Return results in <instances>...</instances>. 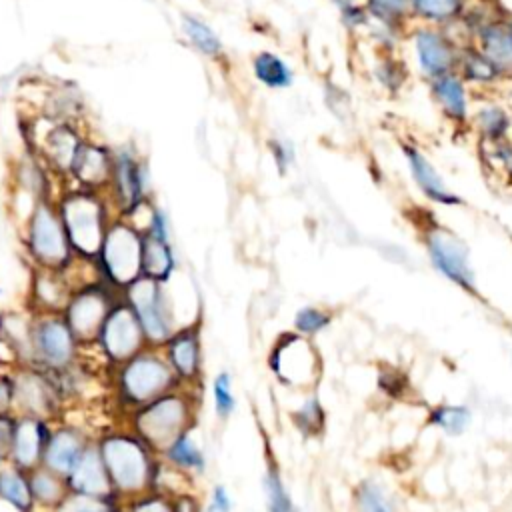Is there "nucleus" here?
<instances>
[{
    "label": "nucleus",
    "mask_w": 512,
    "mask_h": 512,
    "mask_svg": "<svg viewBox=\"0 0 512 512\" xmlns=\"http://www.w3.org/2000/svg\"><path fill=\"white\" fill-rule=\"evenodd\" d=\"M94 442L120 502L154 490L160 456L154 454L130 428L120 424L98 432L94 434Z\"/></svg>",
    "instance_id": "1"
},
{
    "label": "nucleus",
    "mask_w": 512,
    "mask_h": 512,
    "mask_svg": "<svg viewBox=\"0 0 512 512\" xmlns=\"http://www.w3.org/2000/svg\"><path fill=\"white\" fill-rule=\"evenodd\" d=\"M198 406L200 390L180 386L128 412L122 424L160 456L178 436L196 428Z\"/></svg>",
    "instance_id": "2"
},
{
    "label": "nucleus",
    "mask_w": 512,
    "mask_h": 512,
    "mask_svg": "<svg viewBox=\"0 0 512 512\" xmlns=\"http://www.w3.org/2000/svg\"><path fill=\"white\" fill-rule=\"evenodd\" d=\"M108 384L112 402L124 414L182 386L168 366L162 350L150 346L128 362L108 370Z\"/></svg>",
    "instance_id": "3"
},
{
    "label": "nucleus",
    "mask_w": 512,
    "mask_h": 512,
    "mask_svg": "<svg viewBox=\"0 0 512 512\" xmlns=\"http://www.w3.org/2000/svg\"><path fill=\"white\" fill-rule=\"evenodd\" d=\"M54 200L74 256L94 262L104 234L116 218L106 194L62 186L60 196Z\"/></svg>",
    "instance_id": "4"
},
{
    "label": "nucleus",
    "mask_w": 512,
    "mask_h": 512,
    "mask_svg": "<svg viewBox=\"0 0 512 512\" xmlns=\"http://www.w3.org/2000/svg\"><path fill=\"white\" fill-rule=\"evenodd\" d=\"M418 238L430 266L466 294L478 296V280L470 260L468 244L446 224L424 212L418 218Z\"/></svg>",
    "instance_id": "5"
},
{
    "label": "nucleus",
    "mask_w": 512,
    "mask_h": 512,
    "mask_svg": "<svg viewBox=\"0 0 512 512\" xmlns=\"http://www.w3.org/2000/svg\"><path fill=\"white\" fill-rule=\"evenodd\" d=\"M24 246L34 268L66 272L78 258L74 256L56 200H38L32 204L24 222Z\"/></svg>",
    "instance_id": "6"
},
{
    "label": "nucleus",
    "mask_w": 512,
    "mask_h": 512,
    "mask_svg": "<svg viewBox=\"0 0 512 512\" xmlns=\"http://www.w3.org/2000/svg\"><path fill=\"white\" fill-rule=\"evenodd\" d=\"M140 252L142 230L134 220L116 216L104 234L98 256L94 258V268L108 286L122 294L142 276Z\"/></svg>",
    "instance_id": "7"
},
{
    "label": "nucleus",
    "mask_w": 512,
    "mask_h": 512,
    "mask_svg": "<svg viewBox=\"0 0 512 512\" xmlns=\"http://www.w3.org/2000/svg\"><path fill=\"white\" fill-rule=\"evenodd\" d=\"M166 286L168 284H160L140 276L122 292V298L136 314L146 344L150 348H162L164 342L178 328L176 310Z\"/></svg>",
    "instance_id": "8"
},
{
    "label": "nucleus",
    "mask_w": 512,
    "mask_h": 512,
    "mask_svg": "<svg viewBox=\"0 0 512 512\" xmlns=\"http://www.w3.org/2000/svg\"><path fill=\"white\" fill-rule=\"evenodd\" d=\"M118 298L120 292L108 286L100 276L74 286L62 316L80 342L82 350L94 346L96 336Z\"/></svg>",
    "instance_id": "9"
},
{
    "label": "nucleus",
    "mask_w": 512,
    "mask_h": 512,
    "mask_svg": "<svg viewBox=\"0 0 512 512\" xmlns=\"http://www.w3.org/2000/svg\"><path fill=\"white\" fill-rule=\"evenodd\" d=\"M80 358L82 346L62 314H32V366L60 374Z\"/></svg>",
    "instance_id": "10"
},
{
    "label": "nucleus",
    "mask_w": 512,
    "mask_h": 512,
    "mask_svg": "<svg viewBox=\"0 0 512 512\" xmlns=\"http://www.w3.org/2000/svg\"><path fill=\"white\" fill-rule=\"evenodd\" d=\"M106 198L116 216L130 218L150 200V172L146 160L130 146L112 150V174Z\"/></svg>",
    "instance_id": "11"
},
{
    "label": "nucleus",
    "mask_w": 512,
    "mask_h": 512,
    "mask_svg": "<svg viewBox=\"0 0 512 512\" xmlns=\"http://www.w3.org/2000/svg\"><path fill=\"white\" fill-rule=\"evenodd\" d=\"M14 380V414L34 416L50 424L62 420L64 398L50 372L32 364L10 368Z\"/></svg>",
    "instance_id": "12"
},
{
    "label": "nucleus",
    "mask_w": 512,
    "mask_h": 512,
    "mask_svg": "<svg viewBox=\"0 0 512 512\" xmlns=\"http://www.w3.org/2000/svg\"><path fill=\"white\" fill-rule=\"evenodd\" d=\"M146 346L148 344L140 328V322L120 294V298L114 302L112 310L108 312L92 348H96L106 368L112 370L128 362L130 358H134Z\"/></svg>",
    "instance_id": "13"
},
{
    "label": "nucleus",
    "mask_w": 512,
    "mask_h": 512,
    "mask_svg": "<svg viewBox=\"0 0 512 512\" xmlns=\"http://www.w3.org/2000/svg\"><path fill=\"white\" fill-rule=\"evenodd\" d=\"M404 42H408L416 72L424 82L456 72L462 46L446 28L412 24L406 30Z\"/></svg>",
    "instance_id": "14"
},
{
    "label": "nucleus",
    "mask_w": 512,
    "mask_h": 512,
    "mask_svg": "<svg viewBox=\"0 0 512 512\" xmlns=\"http://www.w3.org/2000/svg\"><path fill=\"white\" fill-rule=\"evenodd\" d=\"M318 350L296 332H284L276 338L268 354V368L282 386H310L320 370Z\"/></svg>",
    "instance_id": "15"
},
{
    "label": "nucleus",
    "mask_w": 512,
    "mask_h": 512,
    "mask_svg": "<svg viewBox=\"0 0 512 512\" xmlns=\"http://www.w3.org/2000/svg\"><path fill=\"white\" fill-rule=\"evenodd\" d=\"M178 382L186 388H202V320L178 326L160 348Z\"/></svg>",
    "instance_id": "16"
},
{
    "label": "nucleus",
    "mask_w": 512,
    "mask_h": 512,
    "mask_svg": "<svg viewBox=\"0 0 512 512\" xmlns=\"http://www.w3.org/2000/svg\"><path fill=\"white\" fill-rule=\"evenodd\" d=\"M400 152L408 166V172L416 190L422 194L426 202L436 206H446V208L464 204L462 196L448 186L444 176L438 172L436 164L428 158V154L418 144L404 140L400 144Z\"/></svg>",
    "instance_id": "17"
},
{
    "label": "nucleus",
    "mask_w": 512,
    "mask_h": 512,
    "mask_svg": "<svg viewBox=\"0 0 512 512\" xmlns=\"http://www.w3.org/2000/svg\"><path fill=\"white\" fill-rule=\"evenodd\" d=\"M92 440H94V434L86 432L78 424L64 422V420L54 422L50 426L48 440L44 446L42 466L66 478Z\"/></svg>",
    "instance_id": "18"
},
{
    "label": "nucleus",
    "mask_w": 512,
    "mask_h": 512,
    "mask_svg": "<svg viewBox=\"0 0 512 512\" xmlns=\"http://www.w3.org/2000/svg\"><path fill=\"white\" fill-rule=\"evenodd\" d=\"M112 174V150L94 138H84L70 166L66 184L106 194Z\"/></svg>",
    "instance_id": "19"
},
{
    "label": "nucleus",
    "mask_w": 512,
    "mask_h": 512,
    "mask_svg": "<svg viewBox=\"0 0 512 512\" xmlns=\"http://www.w3.org/2000/svg\"><path fill=\"white\" fill-rule=\"evenodd\" d=\"M426 84L430 100L444 118V122L458 132L468 130L474 106V94L468 88V84L456 72L440 76Z\"/></svg>",
    "instance_id": "20"
},
{
    "label": "nucleus",
    "mask_w": 512,
    "mask_h": 512,
    "mask_svg": "<svg viewBox=\"0 0 512 512\" xmlns=\"http://www.w3.org/2000/svg\"><path fill=\"white\" fill-rule=\"evenodd\" d=\"M50 422L34 418V416H20L16 414L12 446L8 454V464L30 472L42 466L44 446L50 432Z\"/></svg>",
    "instance_id": "21"
},
{
    "label": "nucleus",
    "mask_w": 512,
    "mask_h": 512,
    "mask_svg": "<svg viewBox=\"0 0 512 512\" xmlns=\"http://www.w3.org/2000/svg\"><path fill=\"white\" fill-rule=\"evenodd\" d=\"M66 484H68V490L76 494L116 498L108 470L102 462L100 450L94 440L88 444V448L82 452V456L66 476Z\"/></svg>",
    "instance_id": "22"
},
{
    "label": "nucleus",
    "mask_w": 512,
    "mask_h": 512,
    "mask_svg": "<svg viewBox=\"0 0 512 512\" xmlns=\"http://www.w3.org/2000/svg\"><path fill=\"white\" fill-rule=\"evenodd\" d=\"M468 130L476 136L478 146H494L512 138V112L506 104L482 98L474 102Z\"/></svg>",
    "instance_id": "23"
},
{
    "label": "nucleus",
    "mask_w": 512,
    "mask_h": 512,
    "mask_svg": "<svg viewBox=\"0 0 512 512\" xmlns=\"http://www.w3.org/2000/svg\"><path fill=\"white\" fill-rule=\"evenodd\" d=\"M74 284L66 272H52L34 268V278L30 280V314H62Z\"/></svg>",
    "instance_id": "24"
},
{
    "label": "nucleus",
    "mask_w": 512,
    "mask_h": 512,
    "mask_svg": "<svg viewBox=\"0 0 512 512\" xmlns=\"http://www.w3.org/2000/svg\"><path fill=\"white\" fill-rule=\"evenodd\" d=\"M456 74L468 84L472 94L476 90H482V92L496 90L508 82L504 72L472 42L460 48Z\"/></svg>",
    "instance_id": "25"
},
{
    "label": "nucleus",
    "mask_w": 512,
    "mask_h": 512,
    "mask_svg": "<svg viewBox=\"0 0 512 512\" xmlns=\"http://www.w3.org/2000/svg\"><path fill=\"white\" fill-rule=\"evenodd\" d=\"M506 16L508 10L486 20L474 32L472 44H476L504 72V76L512 80V34Z\"/></svg>",
    "instance_id": "26"
},
{
    "label": "nucleus",
    "mask_w": 512,
    "mask_h": 512,
    "mask_svg": "<svg viewBox=\"0 0 512 512\" xmlns=\"http://www.w3.org/2000/svg\"><path fill=\"white\" fill-rule=\"evenodd\" d=\"M178 270V256L172 240H160L142 232L140 272L142 278L168 284Z\"/></svg>",
    "instance_id": "27"
},
{
    "label": "nucleus",
    "mask_w": 512,
    "mask_h": 512,
    "mask_svg": "<svg viewBox=\"0 0 512 512\" xmlns=\"http://www.w3.org/2000/svg\"><path fill=\"white\" fill-rule=\"evenodd\" d=\"M160 460L186 474L188 478H194V476H200L204 474L206 470V454L204 450L200 448V444L196 442L194 434L192 432H186L182 436H178L162 454H160Z\"/></svg>",
    "instance_id": "28"
},
{
    "label": "nucleus",
    "mask_w": 512,
    "mask_h": 512,
    "mask_svg": "<svg viewBox=\"0 0 512 512\" xmlns=\"http://www.w3.org/2000/svg\"><path fill=\"white\" fill-rule=\"evenodd\" d=\"M252 76L268 90H286L294 84L296 74L292 66L274 50H260L250 60Z\"/></svg>",
    "instance_id": "29"
},
{
    "label": "nucleus",
    "mask_w": 512,
    "mask_h": 512,
    "mask_svg": "<svg viewBox=\"0 0 512 512\" xmlns=\"http://www.w3.org/2000/svg\"><path fill=\"white\" fill-rule=\"evenodd\" d=\"M0 504L14 512H36L28 472L8 462L0 466Z\"/></svg>",
    "instance_id": "30"
},
{
    "label": "nucleus",
    "mask_w": 512,
    "mask_h": 512,
    "mask_svg": "<svg viewBox=\"0 0 512 512\" xmlns=\"http://www.w3.org/2000/svg\"><path fill=\"white\" fill-rule=\"evenodd\" d=\"M32 498L36 504V512H54L56 506L68 496L66 478L48 470L46 466H38L28 472Z\"/></svg>",
    "instance_id": "31"
},
{
    "label": "nucleus",
    "mask_w": 512,
    "mask_h": 512,
    "mask_svg": "<svg viewBox=\"0 0 512 512\" xmlns=\"http://www.w3.org/2000/svg\"><path fill=\"white\" fill-rule=\"evenodd\" d=\"M412 24H426L436 28L454 26L466 12L470 0H410Z\"/></svg>",
    "instance_id": "32"
},
{
    "label": "nucleus",
    "mask_w": 512,
    "mask_h": 512,
    "mask_svg": "<svg viewBox=\"0 0 512 512\" xmlns=\"http://www.w3.org/2000/svg\"><path fill=\"white\" fill-rule=\"evenodd\" d=\"M370 76L382 92L396 96L406 88L410 80V68L396 52H376V58L370 66Z\"/></svg>",
    "instance_id": "33"
},
{
    "label": "nucleus",
    "mask_w": 512,
    "mask_h": 512,
    "mask_svg": "<svg viewBox=\"0 0 512 512\" xmlns=\"http://www.w3.org/2000/svg\"><path fill=\"white\" fill-rule=\"evenodd\" d=\"M180 28H182V34L184 38L188 40V44L198 52L202 54L204 58H210V60H216L224 54V42L222 38L218 36V32L206 22L202 20L200 16L196 14H190V12H184L180 16Z\"/></svg>",
    "instance_id": "34"
},
{
    "label": "nucleus",
    "mask_w": 512,
    "mask_h": 512,
    "mask_svg": "<svg viewBox=\"0 0 512 512\" xmlns=\"http://www.w3.org/2000/svg\"><path fill=\"white\" fill-rule=\"evenodd\" d=\"M370 22L406 32L412 26L410 0H362Z\"/></svg>",
    "instance_id": "35"
},
{
    "label": "nucleus",
    "mask_w": 512,
    "mask_h": 512,
    "mask_svg": "<svg viewBox=\"0 0 512 512\" xmlns=\"http://www.w3.org/2000/svg\"><path fill=\"white\" fill-rule=\"evenodd\" d=\"M262 490L266 496V512H296L290 492L284 486L280 468L274 458H266V470L262 474Z\"/></svg>",
    "instance_id": "36"
},
{
    "label": "nucleus",
    "mask_w": 512,
    "mask_h": 512,
    "mask_svg": "<svg viewBox=\"0 0 512 512\" xmlns=\"http://www.w3.org/2000/svg\"><path fill=\"white\" fill-rule=\"evenodd\" d=\"M290 420L294 428L304 436V438H316L322 436L326 428V412L316 394H310L292 414Z\"/></svg>",
    "instance_id": "37"
},
{
    "label": "nucleus",
    "mask_w": 512,
    "mask_h": 512,
    "mask_svg": "<svg viewBox=\"0 0 512 512\" xmlns=\"http://www.w3.org/2000/svg\"><path fill=\"white\" fill-rule=\"evenodd\" d=\"M472 422V410L466 404H438L428 414V424L448 436H460Z\"/></svg>",
    "instance_id": "38"
},
{
    "label": "nucleus",
    "mask_w": 512,
    "mask_h": 512,
    "mask_svg": "<svg viewBox=\"0 0 512 512\" xmlns=\"http://www.w3.org/2000/svg\"><path fill=\"white\" fill-rule=\"evenodd\" d=\"M332 318L334 316L328 308L308 304V306H302V308L296 310L292 326H294L296 334L312 340L314 336H318L320 332H324L332 324Z\"/></svg>",
    "instance_id": "39"
},
{
    "label": "nucleus",
    "mask_w": 512,
    "mask_h": 512,
    "mask_svg": "<svg viewBox=\"0 0 512 512\" xmlns=\"http://www.w3.org/2000/svg\"><path fill=\"white\" fill-rule=\"evenodd\" d=\"M478 152L484 166L512 188V138L494 146H478Z\"/></svg>",
    "instance_id": "40"
},
{
    "label": "nucleus",
    "mask_w": 512,
    "mask_h": 512,
    "mask_svg": "<svg viewBox=\"0 0 512 512\" xmlns=\"http://www.w3.org/2000/svg\"><path fill=\"white\" fill-rule=\"evenodd\" d=\"M54 512H122V502L118 498L68 492V496L56 506Z\"/></svg>",
    "instance_id": "41"
},
{
    "label": "nucleus",
    "mask_w": 512,
    "mask_h": 512,
    "mask_svg": "<svg viewBox=\"0 0 512 512\" xmlns=\"http://www.w3.org/2000/svg\"><path fill=\"white\" fill-rule=\"evenodd\" d=\"M354 504L358 512H394L384 488L370 478L354 488Z\"/></svg>",
    "instance_id": "42"
},
{
    "label": "nucleus",
    "mask_w": 512,
    "mask_h": 512,
    "mask_svg": "<svg viewBox=\"0 0 512 512\" xmlns=\"http://www.w3.org/2000/svg\"><path fill=\"white\" fill-rule=\"evenodd\" d=\"M338 18H340V24L344 26L346 32L350 34H362L366 32L368 28V14H366V8L362 4V0H330Z\"/></svg>",
    "instance_id": "43"
},
{
    "label": "nucleus",
    "mask_w": 512,
    "mask_h": 512,
    "mask_svg": "<svg viewBox=\"0 0 512 512\" xmlns=\"http://www.w3.org/2000/svg\"><path fill=\"white\" fill-rule=\"evenodd\" d=\"M212 404L214 412L220 420H228L236 410V396L232 390V376L230 372L222 370L212 380Z\"/></svg>",
    "instance_id": "44"
},
{
    "label": "nucleus",
    "mask_w": 512,
    "mask_h": 512,
    "mask_svg": "<svg viewBox=\"0 0 512 512\" xmlns=\"http://www.w3.org/2000/svg\"><path fill=\"white\" fill-rule=\"evenodd\" d=\"M122 512H172L170 496L158 490L122 502Z\"/></svg>",
    "instance_id": "45"
},
{
    "label": "nucleus",
    "mask_w": 512,
    "mask_h": 512,
    "mask_svg": "<svg viewBox=\"0 0 512 512\" xmlns=\"http://www.w3.org/2000/svg\"><path fill=\"white\" fill-rule=\"evenodd\" d=\"M268 154L278 170V174H288L296 162V148L290 140L282 138V136H272L268 140Z\"/></svg>",
    "instance_id": "46"
},
{
    "label": "nucleus",
    "mask_w": 512,
    "mask_h": 512,
    "mask_svg": "<svg viewBox=\"0 0 512 512\" xmlns=\"http://www.w3.org/2000/svg\"><path fill=\"white\" fill-rule=\"evenodd\" d=\"M406 376L394 368L390 370H382L380 378H378V386L390 396V398H400L406 392Z\"/></svg>",
    "instance_id": "47"
},
{
    "label": "nucleus",
    "mask_w": 512,
    "mask_h": 512,
    "mask_svg": "<svg viewBox=\"0 0 512 512\" xmlns=\"http://www.w3.org/2000/svg\"><path fill=\"white\" fill-rule=\"evenodd\" d=\"M326 96V108L336 116L338 114V108H340V116L338 118H346L348 112H350V100L346 96V92L340 88V86H334V84H326L324 88Z\"/></svg>",
    "instance_id": "48"
},
{
    "label": "nucleus",
    "mask_w": 512,
    "mask_h": 512,
    "mask_svg": "<svg viewBox=\"0 0 512 512\" xmlns=\"http://www.w3.org/2000/svg\"><path fill=\"white\" fill-rule=\"evenodd\" d=\"M14 424H16V414L14 412L0 414V462H8Z\"/></svg>",
    "instance_id": "49"
},
{
    "label": "nucleus",
    "mask_w": 512,
    "mask_h": 512,
    "mask_svg": "<svg viewBox=\"0 0 512 512\" xmlns=\"http://www.w3.org/2000/svg\"><path fill=\"white\" fill-rule=\"evenodd\" d=\"M232 496L224 484H216L210 490L206 512H230L232 510Z\"/></svg>",
    "instance_id": "50"
},
{
    "label": "nucleus",
    "mask_w": 512,
    "mask_h": 512,
    "mask_svg": "<svg viewBox=\"0 0 512 512\" xmlns=\"http://www.w3.org/2000/svg\"><path fill=\"white\" fill-rule=\"evenodd\" d=\"M14 412V380L12 372H0V414Z\"/></svg>",
    "instance_id": "51"
},
{
    "label": "nucleus",
    "mask_w": 512,
    "mask_h": 512,
    "mask_svg": "<svg viewBox=\"0 0 512 512\" xmlns=\"http://www.w3.org/2000/svg\"><path fill=\"white\" fill-rule=\"evenodd\" d=\"M170 504H172V512H202L200 500L190 490L172 494L170 496Z\"/></svg>",
    "instance_id": "52"
},
{
    "label": "nucleus",
    "mask_w": 512,
    "mask_h": 512,
    "mask_svg": "<svg viewBox=\"0 0 512 512\" xmlns=\"http://www.w3.org/2000/svg\"><path fill=\"white\" fill-rule=\"evenodd\" d=\"M506 22H508V28H510V34H512V12H508V16H506Z\"/></svg>",
    "instance_id": "53"
},
{
    "label": "nucleus",
    "mask_w": 512,
    "mask_h": 512,
    "mask_svg": "<svg viewBox=\"0 0 512 512\" xmlns=\"http://www.w3.org/2000/svg\"><path fill=\"white\" fill-rule=\"evenodd\" d=\"M0 296H2V288H0Z\"/></svg>",
    "instance_id": "54"
},
{
    "label": "nucleus",
    "mask_w": 512,
    "mask_h": 512,
    "mask_svg": "<svg viewBox=\"0 0 512 512\" xmlns=\"http://www.w3.org/2000/svg\"><path fill=\"white\" fill-rule=\"evenodd\" d=\"M2 464H4V462H0V466H2Z\"/></svg>",
    "instance_id": "55"
}]
</instances>
